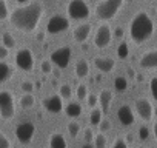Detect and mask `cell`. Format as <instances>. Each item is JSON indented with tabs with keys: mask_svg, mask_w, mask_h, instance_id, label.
Returning <instances> with one entry per match:
<instances>
[{
	"mask_svg": "<svg viewBox=\"0 0 157 148\" xmlns=\"http://www.w3.org/2000/svg\"><path fill=\"white\" fill-rule=\"evenodd\" d=\"M43 5L36 2V3H28V5H22L16 10L11 11L10 20L11 25L22 31V33H33L36 31V28L39 26L42 17H43Z\"/></svg>",
	"mask_w": 157,
	"mask_h": 148,
	"instance_id": "6da1fadb",
	"label": "cell"
},
{
	"mask_svg": "<svg viewBox=\"0 0 157 148\" xmlns=\"http://www.w3.org/2000/svg\"><path fill=\"white\" fill-rule=\"evenodd\" d=\"M154 34V23H152V19L140 11L137 13L132 19H131V23H129V36H131V40L137 45H142L145 43L146 40L151 39V36Z\"/></svg>",
	"mask_w": 157,
	"mask_h": 148,
	"instance_id": "7a4b0ae2",
	"label": "cell"
},
{
	"mask_svg": "<svg viewBox=\"0 0 157 148\" xmlns=\"http://www.w3.org/2000/svg\"><path fill=\"white\" fill-rule=\"evenodd\" d=\"M125 0H102L96 6V17L102 22H108L117 16Z\"/></svg>",
	"mask_w": 157,
	"mask_h": 148,
	"instance_id": "3957f363",
	"label": "cell"
},
{
	"mask_svg": "<svg viewBox=\"0 0 157 148\" xmlns=\"http://www.w3.org/2000/svg\"><path fill=\"white\" fill-rule=\"evenodd\" d=\"M0 116L3 120H10L16 116V102L14 94L8 90L0 91Z\"/></svg>",
	"mask_w": 157,
	"mask_h": 148,
	"instance_id": "277c9868",
	"label": "cell"
},
{
	"mask_svg": "<svg viewBox=\"0 0 157 148\" xmlns=\"http://www.w3.org/2000/svg\"><path fill=\"white\" fill-rule=\"evenodd\" d=\"M66 13L68 17L72 20H85L90 17L91 10L85 0H71L66 6Z\"/></svg>",
	"mask_w": 157,
	"mask_h": 148,
	"instance_id": "5b68a950",
	"label": "cell"
},
{
	"mask_svg": "<svg viewBox=\"0 0 157 148\" xmlns=\"http://www.w3.org/2000/svg\"><path fill=\"white\" fill-rule=\"evenodd\" d=\"M16 65L22 71H33L34 68V54L29 48H20L16 53Z\"/></svg>",
	"mask_w": 157,
	"mask_h": 148,
	"instance_id": "8992f818",
	"label": "cell"
},
{
	"mask_svg": "<svg viewBox=\"0 0 157 148\" xmlns=\"http://www.w3.org/2000/svg\"><path fill=\"white\" fill-rule=\"evenodd\" d=\"M36 133V125L33 122H22L16 128V137L22 145H28Z\"/></svg>",
	"mask_w": 157,
	"mask_h": 148,
	"instance_id": "52a82bcc",
	"label": "cell"
},
{
	"mask_svg": "<svg viewBox=\"0 0 157 148\" xmlns=\"http://www.w3.org/2000/svg\"><path fill=\"white\" fill-rule=\"evenodd\" d=\"M49 59L57 68L65 69L69 65V60H71V48L69 46H60V48H57L51 53Z\"/></svg>",
	"mask_w": 157,
	"mask_h": 148,
	"instance_id": "ba28073f",
	"label": "cell"
},
{
	"mask_svg": "<svg viewBox=\"0 0 157 148\" xmlns=\"http://www.w3.org/2000/svg\"><path fill=\"white\" fill-rule=\"evenodd\" d=\"M69 28V19L65 16H54L48 20L46 23V31L49 34H60Z\"/></svg>",
	"mask_w": 157,
	"mask_h": 148,
	"instance_id": "9c48e42d",
	"label": "cell"
},
{
	"mask_svg": "<svg viewBox=\"0 0 157 148\" xmlns=\"http://www.w3.org/2000/svg\"><path fill=\"white\" fill-rule=\"evenodd\" d=\"M113 31L108 25H100L96 33H94V45L97 48H106L109 43H111V39H113Z\"/></svg>",
	"mask_w": 157,
	"mask_h": 148,
	"instance_id": "30bf717a",
	"label": "cell"
},
{
	"mask_svg": "<svg viewBox=\"0 0 157 148\" xmlns=\"http://www.w3.org/2000/svg\"><path fill=\"white\" fill-rule=\"evenodd\" d=\"M136 111H137L139 117L145 122H149L154 116V108L148 99H137L136 100Z\"/></svg>",
	"mask_w": 157,
	"mask_h": 148,
	"instance_id": "8fae6325",
	"label": "cell"
},
{
	"mask_svg": "<svg viewBox=\"0 0 157 148\" xmlns=\"http://www.w3.org/2000/svg\"><path fill=\"white\" fill-rule=\"evenodd\" d=\"M42 107L48 111V113H52V114H57L62 111L63 108V99L60 94H52V96H48L42 100Z\"/></svg>",
	"mask_w": 157,
	"mask_h": 148,
	"instance_id": "7c38bea8",
	"label": "cell"
},
{
	"mask_svg": "<svg viewBox=\"0 0 157 148\" xmlns=\"http://www.w3.org/2000/svg\"><path fill=\"white\" fill-rule=\"evenodd\" d=\"M117 119L119 122L123 125V127H131L134 123V113L131 110L129 105H122L119 110H117Z\"/></svg>",
	"mask_w": 157,
	"mask_h": 148,
	"instance_id": "4fadbf2b",
	"label": "cell"
},
{
	"mask_svg": "<svg viewBox=\"0 0 157 148\" xmlns=\"http://www.w3.org/2000/svg\"><path fill=\"white\" fill-rule=\"evenodd\" d=\"M91 25L90 23H83V25H78L74 31H72V37H74V40L77 42V43H85L88 39H90V36H91Z\"/></svg>",
	"mask_w": 157,
	"mask_h": 148,
	"instance_id": "5bb4252c",
	"label": "cell"
},
{
	"mask_svg": "<svg viewBox=\"0 0 157 148\" xmlns=\"http://www.w3.org/2000/svg\"><path fill=\"white\" fill-rule=\"evenodd\" d=\"M139 63H140L142 68H146V69H157V49L143 53L142 57H140V60H139Z\"/></svg>",
	"mask_w": 157,
	"mask_h": 148,
	"instance_id": "9a60e30c",
	"label": "cell"
},
{
	"mask_svg": "<svg viewBox=\"0 0 157 148\" xmlns=\"http://www.w3.org/2000/svg\"><path fill=\"white\" fill-rule=\"evenodd\" d=\"M94 66L102 72H109L116 68V62L111 57H96L94 59Z\"/></svg>",
	"mask_w": 157,
	"mask_h": 148,
	"instance_id": "2e32d148",
	"label": "cell"
},
{
	"mask_svg": "<svg viewBox=\"0 0 157 148\" xmlns=\"http://www.w3.org/2000/svg\"><path fill=\"white\" fill-rule=\"evenodd\" d=\"M13 76H14V66L10 65L8 62L2 60V62H0V82L6 84Z\"/></svg>",
	"mask_w": 157,
	"mask_h": 148,
	"instance_id": "e0dca14e",
	"label": "cell"
},
{
	"mask_svg": "<svg viewBox=\"0 0 157 148\" xmlns=\"http://www.w3.org/2000/svg\"><path fill=\"white\" fill-rule=\"evenodd\" d=\"M49 148H68L65 136L60 133H52L49 137Z\"/></svg>",
	"mask_w": 157,
	"mask_h": 148,
	"instance_id": "ac0fdd59",
	"label": "cell"
},
{
	"mask_svg": "<svg viewBox=\"0 0 157 148\" xmlns=\"http://www.w3.org/2000/svg\"><path fill=\"white\" fill-rule=\"evenodd\" d=\"M65 113H66V116L68 117H71V119H75V117H78L82 114V105H80V102H69L66 107H65Z\"/></svg>",
	"mask_w": 157,
	"mask_h": 148,
	"instance_id": "d6986e66",
	"label": "cell"
},
{
	"mask_svg": "<svg viewBox=\"0 0 157 148\" xmlns=\"http://www.w3.org/2000/svg\"><path fill=\"white\" fill-rule=\"evenodd\" d=\"M75 74H77V77H86L90 76V63L85 60V59H78L77 63H75Z\"/></svg>",
	"mask_w": 157,
	"mask_h": 148,
	"instance_id": "ffe728a7",
	"label": "cell"
},
{
	"mask_svg": "<svg viewBox=\"0 0 157 148\" xmlns=\"http://www.w3.org/2000/svg\"><path fill=\"white\" fill-rule=\"evenodd\" d=\"M113 99H114V94H113V91H111V90H102V93L99 94L100 108H102L103 111H106V110L109 108V105H111Z\"/></svg>",
	"mask_w": 157,
	"mask_h": 148,
	"instance_id": "44dd1931",
	"label": "cell"
},
{
	"mask_svg": "<svg viewBox=\"0 0 157 148\" xmlns=\"http://www.w3.org/2000/svg\"><path fill=\"white\" fill-rule=\"evenodd\" d=\"M19 102H20V107H22L23 110H29V108L34 107V103H36V97L33 96V93H23L22 97L19 99Z\"/></svg>",
	"mask_w": 157,
	"mask_h": 148,
	"instance_id": "7402d4cb",
	"label": "cell"
},
{
	"mask_svg": "<svg viewBox=\"0 0 157 148\" xmlns=\"http://www.w3.org/2000/svg\"><path fill=\"white\" fill-rule=\"evenodd\" d=\"M102 120H103V110L99 108V107L93 108V111H91V114H90V123H91L93 127H99Z\"/></svg>",
	"mask_w": 157,
	"mask_h": 148,
	"instance_id": "603a6c76",
	"label": "cell"
},
{
	"mask_svg": "<svg viewBox=\"0 0 157 148\" xmlns=\"http://www.w3.org/2000/svg\"><path fill=\"white\" fill-rule=\"evenodd\" d=\"M2 45H5L6 48H10V49H13V48H16V45H17V42H16V39L13 37V34H10V33H3L2 34Z\"/></svg>",
	"mask_w": 157,
	"mask_h": 148,
	"instance_id": "cb8c5ba5",
	"label": "cell"
},
{
	"mask_svg": "<svg viewBox=\"0 0 157 148\" xmlns=\"http://www.w3.org/2000/svg\"><path fill=\"white\" fill-rule=\"evenodd\" d=\"M114 88H116L117 91H126V90H128V80H126V77L117 76V77L114 79Z\"/></svg>",
	"mask_w": 157,
	"mask_h": 148,
	"instance_id": "d4e9b609",
	"label": "cell"
},
{
	"mask_svg": "<svg viewBox=\"0 0 157 148\" xmlns=\"http://www.w3.org/2000/svg\"><path fill=\"white\" fill-rule=\"evenodd\" d=\"M117 56H119V59H122V60H125V59L129 56V46H128L126 42H120V43H119V46H117Z\"/></svg>",
	"mask_w": 157,
	"mask_h": 148,
	"instance_id": "484cf974",
	"label": "cell"
},
{
	"mask_svg": "<svg viewBox=\"0 0 157 148\" xmlns=\"http://www.w3.org/2000/svg\"><path fill=\"white\" fill-rule=\"evenodd\" d=\"M59 94L62 96V99H71L72 97V88L68 84H63L59 87Z\"/></svg>",
	"mask_w": 157,
	"mask_h": 148,
	"instance_id": "4316f807",
	"label": "cell"
},
{
	"mask_svg": "<svg viewBox=\"0 0 157 148\" xmlns=\"http://www.w3.org/2000/svg\"><path fill=\"white\" fill-rule=\"evenodd\" d=\"M11 16V11L8 8L6 0H0V20H6Z\"/></svg>",
	"mask_w": 157,
	"mask_h": 148,
	"instance_id": "83f0119b",
	"label": "cell"
},
{
	"mask_svg": "<svg viewBox=\"0 0 157 148\" xmlns=\"http://www.w3.org/2000/svg\"><path fill=\"white\" fill-rule=\"evenodd\" d=\"M106 143H108V140H106V136H105V133H99V134H96V137H94V145H96V148H106Z\"/></svg>",
	"mask_w": 157,
	"mask_h": 148,
	"instance_id": "f1b7e54d",
	"label": "cell"
},
{
	"mask_svg": "<svg viewBox=\"0 0 157 148\" xmlns=\"http://www.w3.org/2000/svg\"><path fill=\"white\" fill-rule=\"evenodd\" d=\"M75 96H77V99L78 100H86L88 99V88H86V85H83V84H80L77 87V91H75Z\"/></svg>",
	"mask_w": 157,
	"mask_h": 148,
	"instance_id": "f546056e",
	"label": "cell"
},
{
	"mask_svg": "<svg viewBox=\"0 0 157 148\" xmlns=\"http://www.w3.org/2000/svg\"><path fill=\"white\" fill-rule=\"evenodd\" d=\"M68 133L71 137H77L78 133H80V123H77V122H69L68 123Z\"/></svg>",
	"mask_w": 157,
	"mask_h": 148,
	"instance_id": "4dcf8cb0",
	"label": "cell"
},
{
	"mask_svg": "<svg viewBox=\"0 0 157 148\" xmlns=\"http://www.w3.org/2000/svg\"><path fill=\"white\" fill-rule=\"evenodd\" d=\"M40 69H42L43 74H51V72H52V62H51V59H49V60H48V59L42 60Z\"/></svg>",
	"mask_w": 157,
	"mask_h": 148,
	"instance_id": "1f68e13d",
	"label": "cell"
},
{
	"mask_svg": "<svg viewBox=\"0 0 157 148\" xmlns=\"http://www.w3.org/2000/svg\"><path fill=\"white\" fill-rule=\"evenodd\" d=\"M149 91H151L152 99L157 100V76L151 77V80H149Z\"/></svg>",
	"mask_w": 157,
	"mask_h": 148,
	"instance_id": "d6a6232c",
	"label": "cell"
},
{
	"mask_svg": "<svg viewBox=\"0 0 157 148\" xmlns=\"http://www.w3.org/2000/svg\"><path fill=\"white\" fill-rule=\"evenodd\" d=\"M34 84L33 82H29V80H23L22 84H20V90L23 91V93H33L34 91Z\"/></svg>",
	"mask_w": 157,
	"mask_h": 148,
	"instance_id": "836d02e7",
	"label": "cell"
},
{
	"mask_svg": "<svg viewBox=\"0 0 157 148\" xmlns=\"http://www.w3.org/2000/svg\"><path fill=\"white\" fill-rule=\"evenodd\" d=\"M0 148H11V140L5 133H0Z\"/></svg>",
	"mask_w": 157,
	"mask_h": 148,
	"instance_id": "e575fe53",
	"label": "cell"
},
{
	"mask_svg": "<svg viewBox=\"0 0 157 148\" xmlns=\"http://www.w3.org/2000/svg\"><path fill=\"white\" fill-rule=\"evenodd\" d=\"M149 137V130H148V127H140L139 128V139L140 140H146Z\"/></svg>",
	"mask_w": 157,
	"mask_h": 148,
	"instance_id": "d590c367",
	"label": "cell"
},
{
	"mask_svg": "<svg viewBox=\"0 0 157 148\" xmlns=\"http://www.w3.org/2000/svg\"><path fill=\"white\" fill-rule=\"evenodd\" d=\"M99 103H100V100H99V97H97L96 94H90V96H88V105H90L91 108H96Z\"/></svg>",
	"mask_w": 157,
	"mask_h": 148,
	"instance_id": "8d00e7d4",
	"label": "cell"
},
{
	"mask_svg": "<svg viewBox=\"0 0 157 148\" xmlns=\"http://www.w3.org/2000/svg\"><path fill=\"white\" fill-rule=\"evenodd\" d=\"M94 133H93V130L91 128H85V131H83V139H85V142H91V140H94Z\"/></svg>",
	"mask_w": 157,
	"mask_h": 148,
	"instance_id": "74e56055",
	"label": "cell"
},
{
	"mask_svg": "<svg viewBox=\"0 0 157 148\" xmlns=\"http://www.w3.org/2000/svg\"><path fill=\"white\" fill-rule=\"evenodd\" d=\"M99 128H100V131H102V133H106V131H109V130H111V122H109V120H105V119H103V120L100 122Z\"/></svg>",
	"mask_w": 157,
	"mask_h": 148,
	"instance_id": "f35d334b",
	"label": "cell"
},
{
	"mask_svg": "<svg viewBox=\"0 0 157 148\" xmlns=\"http://www.w3.org/2000/svg\"><path fill=\"white\" fill-rule=\"evenodd\" d=\"M8 54H10V48H6L5 45L0 46V62H2V60H6Z\"/></svg>",
	"mask_w": 157,
	"mask_h": 148,
	"instance_id": "ab89813d",
	"label": "cell"
},
{
	"mask_svg": "<svg viewBox=\"0 0 157 148\" xmlns=\"http://www.w3.org/2000/svg\"><path fill=\"white\" fill-rule=\"evenodd\" d=\"M111 148H128V143H126V140H123V139H117V140L113 143Z\"/></svg>",
	"mask_w": 157,
	"mask_h": 148,
	"instance_id": "60d3db41",
	"label": "cell"
},
{
	"mask_svg": "<svg viewBox=\"0 0 157 148\" xmlns=\"http://www.w3.org/2000/svg\"><path fill=\"white\" fill-rule=\"evenodd\" d=\"M123 34H125V31H123V28H120V26H119V28H116V29H114V33H113V36H114L116 39H122V37H123Z\"/></svg>",
	"mask_w": 157,
	"mask_h": 148,
	"instance_id": "b9f144b4",
	"label": "cell"
},
{
	"mask_svg": "<svg viewBox=\"0 0 157 148\" xmlns=\"http://www.w3.org/2000/svg\"><path fill=\"white\" fill-rule=\"evenodd\" d=\"M128 74H129V77H131V79H134V77H136V72H134V69H132V68H128Z\"/></svg>",
	"mask_w": 157,
	"mask_h": 148,
	"instance_id": "7bdbcfd3",
	"label": "cell"
},
{
	"mask_svg": "<svg viewBox=\"0 0 157 148\" xmlns=\"http://www.w3.org/2000/svg\"><path fill=\"white\" fill-rule=\"evenodd\" d=\"M82 148H96V145H91V142H85V145Z\"/></svg>",
	"mask_w": 157,
	"mask_h": 148,
	"instance_id": "ee69618b",
	"label": "cell"
},
{
	"mask_svg": "<svg viewBox=\"0 0 157 148\" xmlns=\"http://www.w3.org/2000/svg\"><path fill=\"white\" fill-rule=\"evenodd\" d=\"M152 133H154V137H155V140H157V122H155L154 127H152Z\"/></svg>",
	"mask_w": 157,
	"mask_h": 148,
	"instance_id": "f6af8a7d",
	"label": "cell"
},
{
	"mask_svg": "<svg viewBox=\"0 0 157 148\" xmlns=\"http://www.w3.org/2000/svg\"><path fill=\"white\" fill-rule=\"evenodd\" d=\"M17 2H19L20 5H28V3H29V0H17Z\"/></svg>",
	"mask_w": 157,
	"mask_h": 148,
	"instance_id": "bcb514c9",
	"label": "cell"
},
{
	"mask_svg": "<svg viewBox=\"0 0 157 148\" xmlns=\"http://www.w3.org/2000/svg\"><path fill=\"white\" fill-rule=\"evenodd\" d=\"M43 37H45V34H43V33H40V34L37 36V39H39V40H43Z\"/></svg>",
	"mask_w": 157,
	"mask_h": 148,
	"instance_id": "7dc6e473",
	"label": "cell"
},
{
	"mask_svg": "<svg viewBox=\"0 0 157 148\" xmlns=\"http://www.w3.org/2000/svg\"><path fill=\"white\" fill-rule=\"evenodd\" d=\"M125 2H128V3H131V2H134V0H125Z\"/></svg>",
	"mask_w": 157,
	"mask_h": 148,
	"instance_id": "c3c4849f",
	"label": "cell"
},
{
	"mask_svg": "<svg viewBox=\"0 0 157 148\" xmlns=\"http://www.w3.org/2000/svg\"><path fill=\"white\" fill-rule=\"evenodd\" d=\"M154 114H155V116H157V108H155V110H154Z\"/></svg>",
	"mask_w": 157,
	"mask_h": 148,
	"instance_id": "681fc988",
	"label": "cell"
},
{
	"mask_svg": "<svg viewBox=\"0 0 157 148\" xmlns=\"http://www.w3.org/2000/svg\"><path fill=\"white\" fill-rule=\"evenodd\" d=\"M140 148H146V146H140Z\"/></svg>",
	"mask_w": 157,
	"mask_h": 148,
	"instance_id": "f907efd6",
	"label": "cell"
}]
</instances>
